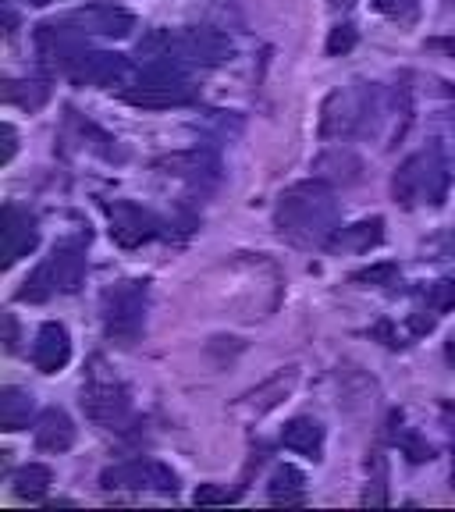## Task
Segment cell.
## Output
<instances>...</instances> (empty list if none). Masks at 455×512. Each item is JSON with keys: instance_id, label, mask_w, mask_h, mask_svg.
<instances>
[{"instance_id": "1", "label": "cell", "mask_w": 455, "mask_h": 512, "mask_svg": "<svg viewBox=\"0 0 455 512\" xmlns=\"http://www.w3.org/2000/svg\"><path fill=\"white\" fill-rule=\"evenodd\" d=\"M342 210H338L335 192L324 182H299L292 189L281 192L278 210H274V224H278L281 239L292 246H328L331 235L342 228L338 224Z\"/></svg>"}, {"instance_id": "2", "label": "cell", "mask_w": 455, "mask_h": 512, "mask_svg": "<svg viewBox=\"0 0 455 512\" xmlns=\"http://www.w3.org/2000/svg\"><path fill=\"white\" fill-rule=\"evenodd\" d=\"M448 182H452V171H448L445 150L427 146L395 171L392 192L402 207H438L448 196Z\"/></svg>"}, {"instance_id": "3", "label": "cell", "mask_w": 455, "mask_h": 512, "mask_svg": "<svg viewBox=\"0 0 455 512\" xmlns=\"http://www.w3.org/2000/svg\"><path fill=\"white\" fill-rule=\"evenodd\" d=\"M192 86L185 79V64L175 57H150L139 79L121 89V100L143 111H168V107L192 104Z\"/></svg>"}, {"instance_id": "4", "label": "cell", "mask_w": 455, "mask_h": 512, "mask_svg": "<svg viewBox=\"0 0 455 512\" xmlns=\"http://www.w3.org/2000/svg\"><path fill=\"white\" fill-rule=\"evenodd\" d=\"M139 57H175L182 64L214 68L232 57V43L214 29H153L139 40Z\"/></svg>"}, {"instance_id": "5", "label": "cell", "mask_w": 455, "mask_h": 512, "mask_svg": "<svg viewBox=\"0 0 455 512\" xmlns=\"http://www.w3.org/2000/svg\"><path fill=\"white\" fill-rule=\"evenodd\" d=\"M381 111V96L374 86L338 89L324 100L320 111V136L324 139H349L360 132H374V118Z\"/></svg>"}, {"instance_id": "6", "label": "cell", "mask_w": 455, "mask_h": 512, "mask_svg": "<svg viewBox=\"0 0 455 512\" xmlns=\"http://www.w3.org/2000/svg\"><path fill=\"white\" fill-rule=\"evenodd\" d=\"M82 278H86V249L79 242H64L25 278V288H18V299L22 303H43L57 292H75Z\"/></svg>"}, {"instance_id": "7", "label": "cell", "mask_w": 455, "mask_h": 512, "mask_svg": "<svg viewBox=\"0 0 455 512\" xmlns=\"http://www.w3.org/2000/svg\"><path fill=\"white\" fill-rule=\"evenodd\" d=\"M104 331L111 342L132 345L146 331V310H150V288L146 281H118L104 292Z\"/></svg>"}, {"instance_id": "8", "label": "cell", "mask_w": 455, "mask_h": 512, "mask_svg": "<svg viewBox=\"0 0 455 512\" xmlns=\"http://www.w3.org/2000/svg\"><path fill=\"white\" fill-rule=\"evenodd\" d=\"M82 409L96 427H107V431H125L128 420H132L128 388L114 374H107L100 360H93L86 384H82Z\"/></svg>"}, {"instance_id": "9", "label": "cell", "mask_w": 455, "mask_h": 512, "mask_svg": "<svg viewBox=\"0 0 455 512\" xmlns=\"http://www.w3.org/2000/svg\"><path fill=\"white\" fill-rule=\"evenodd\" d=\"M107 491H160V495H175L178 477L171 473V466L157 463V459H128L111 470H104L100 477Z\"/></svg>"}, {"instance_id": "10", "label": "cell", "mask_w": 455, "mask_h": 512, "mask_svg": "<svg viewBox=\"0 0 455 512\" xmlns=\"http://www.w3.org/2000/svg\"><path fill=\"white\" fill-rule=\"evenodd\" d=\"M64 25H72L82 36H107V40H125L128 32L136 29V18L128 15L125 8H114V4H86V8L72 11L68 18H61Z\"/></svg>"}, {"instance_id": "11", "label": "cell", "mask_w": 455, "mask_h": 512, "mask_svg": "<svg viewBox=\"0 0 455 512\" xmlns=\"http://www.w3.org/2000/svg\"><path fill=\"white\" fill-rule=\"evenodd\" d=\"M107 217H111V239L118 242L121 249H139L143 242L160 235V221L146 207H139V203L114 200L111 207H107Z\"/></svg>"}, {"instance_id": "12", "label": "cell", "mask_w": 455, "mask_h": 512, "mask_svg": "<svg viewBox=\"0 0 455 512\" xmlns=\"http://www.w3.org/2000/svg\"><path fill=\"white\" fill-rule=\"evenodd\" d=\"M40 246V228L36 217L22 207H4V221H0V253H4V267H15L22 256H29Z\"/></svg>"}, {"instance_id": "13", "label": "cell", "mask_w": 455, "mask_h": 512, "mask_svg": "<svg viewBox=\"0 0 455 512\" xmlns=\"http://www.w3.org/2000/svg\"><path fill=\"white\" fill-rule=\"evenodd\" d=\"M68 360H72V338H68L64 324L47 320V324L36 331V342H32V363H36V370H43V374H57V370L68 367Z\"/></svg>"}, {"instance_id": "14", "label": "cell", "mask_w": 455, "mask_h": 512, "mask_svg": "<svg viewBox=\"0 0 455 512\" xmlns=\"http://www.w3.org/2000/svg\"><path fill=\"white\" fill-rule=\"evenodd\" d=\"M128 75V61L121 54H107V50H89L79 61L68 79L82 82V86H118Z\"/></svg>"}, {"instance_id": "15", "label": "cell", "mask_w": 455, "mask_h": 512, "mask_svg": "<svg viewBox=\"0 0 455 512\" xmlns=\"http://www.w3.org/2000/svg\"><path fill=\"white\" fill-rule=\"evenodd\" d=\"M281 445L299 452L306 459H320L324 456V427L313 420V416H296L288 420L285 431H281Z\"/></svg>"}, {"instance_id": "16", "label": "cell", "mask_w": 455, "mask_h": 512, "mask_svg": "<svg viewBox=\"0 0 455 512\" xmlns=\"http://www.w3.org/2000/svg\"><path fill=\"white\" fill-rule=\"evenodd\" d=\"M75 445V424L64 409H47L36 424V448L43 452H68Z\"/></svg>"}, {"instance_id": "17", "label": "cell", "mask_w": 455, "mask_h": 512, "mask_svg": "<svg viewBox=\"0 0 455 512\" xmlns=\"http://www.w3.org/2000/svg\"><path fill=\"white\" fill-rule=\"evenodd\" d=\"M381 239H384V221L381 217H370V221L338 228V232L331 235L328 249H342V253H367V249L377 246Z\"/></svg>"}, {"instance_id": "18", "label": "cell", "mask_w": 455, "mask_h": 512, "mask_svg": "<svg viewBox=\"0 0 455 512\" xmlns=\"http://www.w3.org/2000/svg\"><path fill=\"white\" fill-rule=\"evenodd\" d=\"M267 498L271 505H303L306 502V477L296 466H278L271 473V484H267Z\"/></svg>"}, {"instance_id": "19", "label": "cell", "mask_w": 455, "mask_h": 512, "mask_svg": "<svg viewBox=\"0 0 455 512\" xmlns=\"http://www.w3.org/2000/svg\"><path fill=\"white\" fill-rule=\"evenodd\" d=\"M32 413H36V402H32L29 392H22V388H4V392H0V427H4V431H22V427H29Z\"/></svg>"}, {"instance_id": "20", "label": "cell", "mask_w": 455, "mask_h": 512, "mask_svg": "<svg viewBox=\"0 0 455 512\" xmlns=\"http://www.w3.org/2000/svg\"><path fill=\"white\" fill-rule=\"evenodd\" d=\"M50 484H54V473L43 463H29L15 473V495L22 498V502H43Z\"/></svg>"}, {"instance_id": "21", "label": "cell", "mask_w": 455, "mask_h": 512, "mask_svg": "<svg viewBox=\"0 0 455 512\" xmlns=\"http://www.w3.org/2000/svg\"><path fill=\"white\" fill-rule=\"evenodd\" d=\"M296 370H288V374H278L274 377V381H267L264 388H260V392H253V395H246L249 399V406L256 409V416L260 413H267V409H274L278 406L281 399H285L288 392H292V384H296Z\"/></svg>"}, {"instance_id": "22", "label": "cell", "mask_w": 455, "mask_h": 512, "mask_svg": "<svg viewBox=\"0 0 455 512\" xmlns=\"http://www.w3.org/2000/svg\"><path fill=\"white\" fill-rule=\"evenodd\" d=\"M4 100H8V104L25 107V111H36V107L47 104V86H43V82H29V89H25V93L4 86Z\"/></svg>"}, {"instance_id": "23", "label": "cell", "mask_w": 455, "mask_h": 512, "mask_svg": "<svg viewBox=\"0 0 455 512\" xmlns=\"http://www.w3.org/2000/svg\"><path fill=\"white\" fill-rule=\"evenodd\" d=\"M427 310L431 313H448L455 306V281H448V278H441V281H434L431 288H427Z\"/></svg>"}, {"instance_id": "24", "label": "cell", "mask_w": 455, "mask_h": 512, "mask_svg": "<svg viewBox=\"0 0 455 512\" xmlns=\"http://www.w3.org/2000/svg\"><path fill=\"white\" fill-rule=\"evenodd\" d=\"M370 463H374V480H367L363 505H384V502H388V484H384V480H388V470H384V459L377 456V452H374V459H370Z\"/></svg>"}, {"instance_id": "25", "label": "cell", "mask_w": 455, "mask_h": 512, "mask_svg": "<svg viewBox=\"0 0 455 512\" xmlns=\"http://www.w3.org/2000/svg\"><path fill=\"white\" fill-rule=\"evenodd\" d=\"M352 281H360V285H399V267L395 264H374L367 271H356Z\"/></svg>"}, {"instance_id": "26", "label": "cell", "mask_w": 455, "mask_h": 512, "mask_svg": "<svg viewBox=\"0 0 455 512\" xmlns=\"http://www.w3.org/2000/svg\"><path fill=\"white\" fill-rule=\"evenodd\" d=\"M395 445L402 448L409 456V463H427V459H434V448L427 445V441H420L416 434H409V431H399L395 434Z\"/></svg>"}, {"instance_id": "27", "label": "cell", "mask_w": 455, "mask_h": 512, "mask_svg": "<svg viewBox=\"0 0 455 512\" xmlns=\"http://www.w3.org/2000/svg\"><path fill=\"white\" fill-rule=\"evenodd\" d=\"M374 8L381 15L395 18V22H413L416 11H420V0H374Z\"/></svg>"}, {"instance_id": "28", "label": "cell", "mask_w": 455, "mask_h": 512, "mask_svg": "<svg viewBox=\"0 0 455 512\" xmlns=\"http://www.w3.org/2000/svg\"><path fill=\"white\" fill-rule=\"evenodd\" d=\"M352 47H356V29H352V25H338V29L331 32V40H328V54L331 57L349 54Z\"/></svg>"}, {"instance_id": "29", "label": "cell", "mask_w": 455, "mask_h": 512, "mask_svg": "<svg viewBox=\"0 0 455 512\" xmlns=\"http://www.w3.org/2000/svg\"><path fill=\"white\" fill-rule=\"evenodd\" d=\"M196 505H224V502H232V495L228 491H221L217 484H203L200 491H196Z\"/></svg>"}, {"instance_id": "30", "label": "cell", "mask_w": 455, "mask_h": 512, "mask_svg": "<svg viewBox=\"0 0 455 512\" xmlns=\"http://www.w3.org/2000/svg\"><path fill=\"white\" fill-rule=\"evenodd\" d=\"M0 132H4V157H0V160L8 164V160L15 157V146H18V143H15V139H18V136H15V125H4Z\"/></svg>"}, {"instance_id": "31", "label": "cell", "mask_w": 455, "mask_h": 512, "mask_svg": "<svg viewBox=\"0 0 455 512\" xmlns=\"http://www.w3.org/2000/svg\"><path fill=\"white\" fill-rule=\"evenodd\" d=\"M445 356H448V363H452V367H455V338L445 345Z\"/></svg>"}, {"instance_id": "32", "label": "cell", "mask_w": 455, "mask_h": 512, "mask_svg": "<svg viewBox=\"0 0 455 512\" xmlns=\"http://www.w3.org/2000/svg\"><path fill=\"white\" fill-rule=\"evenodd\" d=\"M32 8H47V4H54V0H29Z\"/></svg>"}, {"instance_id": "33", "label": "cell", "mask_w": 455, "mask_h": 512, "mask_svg": "<svg viewBox=\"0 0 455 512\" xmlns=\"http://www.w3.org/2000/svg\"><path fill=\"white\" fill-rule=\"evenodd\" d=\"M452 484H455V463H452Z\"/></svg>"}]
</instances>
